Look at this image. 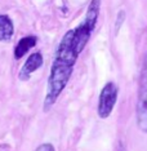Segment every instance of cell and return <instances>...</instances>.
<instances>
[{
    "instance_id": "cell-5",
    "label": "cell",
    "mask_w": 147,
    "mask_h": 151,
    "mask_svg": "<svg viewBox=\"0 0 147 151\" xmlns=\"http://www.w3.org/2000/svg\"><path fill=\"white\" fill-rule=\"evenodd\" d=\"M92 32L93 31H90V30L88 29L83 22H81L80 25L74 30L72 48H74V50L77 54H80L84 50V48H85V45H87V43H88V40H89Z\"/></svg>"
},
{
    "instance_id": "cell-9",
    "label": "cell",
    "mask_w": 147,
    "mask_h": 151,
    "mask_svg": "<svg viewBox=\"0 0 147 151\" xmlns=\"http://www.w3.org/2000/svg\"><path fill=\"white\" fill-rule=\"evenodd\" d=\"M125 11H120L118 13V17H116V22H115V34L119 32L120 27L123 26V23L125 22Z\"/></svg>"
},
{
    "instance_id": "cell-10",
    "label": "cell",
    "mask_w": 147,
    "mask_h": 151,
    "mask_svg": "<svg viewBox=\"0 0 147 151\" xmlns=\"http://www.w3.org/2000/svg\"><path fill=\"white\" fill-rule=\"evenodd\" d=\"M36 151H56L52 143H43L36 149Z\"/></svg>"
},
{
    "instance_id": "cell-2",
    "label": "cell",
    "mask_w": 147,
    "mask_h": 151,
    "mask_svg": "<svg viewBox=\"0 0 147 151\" xmlns=\"http://www.w3.org/2000/svg\"><path fill=\"white\" fill-rule=\"evenodd\" d=\"M118 92V85L112 81H108L102 88L100 93V99H98V115L101 119H107L111 115L112 110L116 105Z\"/></svg>"
},
{
    "instance_id": "cell-1",
    "label": "cell",
    "mask_w": 147,
    "mask_h": 151,
    "mask_svg": "<svg viewBox=\"0 0 147 151\" xmlns=\"http://www.w3.org/2000/svg\"><path fill=\"white\" fill-rule=\"evenodd\" d=\"M74 66L75 62H71L68 60L54 56L52 67H50L49 79H48L45 99H44L43 104L44 111H49L50 107H53L57 98L60 97L62 91L66 88L68 80H70L71 75H72Z\"/></svg>"
},
{
    "instance_id": "cell-8",
    "label": "cell",
    "mask_w": 147,
    "mask_h": 151,
    "mask_svg": "<svg viewBox=\"0 0 147 151\" xmlns=\"http://www.w3.org/2000/svg\"><path fill=\"white\" fill-rule=\"evenodd\" d=\"M14 34V25L11 17L6 14L0 16V42H9Z\"/></svg>"
},
{
    "instance_id": "cell-3",
    "label": "cell",
    "mask_w": 147,
    "mask_h": 151,
    "mask_svg": "<svg viewBox=\"0 0 147 151\" xmlns=\"http://www.w3.org/2000/svg\"><path fill=\"white\" fill-rule=\"evenodd\" d=\"M137 124L143 133H147V85H141L137 102Z\"/></svg>"
},
{
    "instance_id": "cell-6",
    "label": "cell",
    "mask_w": 147,
    "mask_h": 151,
    "mask_svg": "<svg viewBox=\"0 0 147 151\" xmlns=\"http://www.w3.org/2000/svg\"><path fill=\"white\" fill-rule=\"evenodd\" d=\"M100 9H101V0H92L89 6L87 9V14L83 23L90 31H94L95 25L98 21V16H100Z\"/></svg>"
},
{
    "instance_id": "cell-7",
    "label": "cell",
    "mask_w": 147,
    "mask_h": 151,
    "mask_svg": "<svg viewBox=\"0 0 147 151\" xmlns=\"http://www.w3.org/2000/svg\"><path fill=\"white\" fill-rule=\"evenodd\" d=\"M37 43V37L36 36H32V35H29V36H25L17 43V45L14 48V58L16 60H19L22 58L25 54L29 52L31 48H34Z\"/></svg>"
},
{
    "instance_id": "cell-4",
    "label": "cell",
    "mask_w": 147,
    "mask_h": 151,
    "mask_svg": "<svg viewBox=\"0 0 147 151\" xmlns=\"http://www.w3.org/2000/svg\"><path fill=\"white\" fill-rule=\"evenodd\" d=\"M43 62H44V60H43L42 53H39V52L32 53L31 56L26 60L25 65H23L21 67V70H19V73H18L19 80H22V81L29 80V79L31 78V75L35 73L37 68H40Z\"/></svg>"
}]
</instances>
